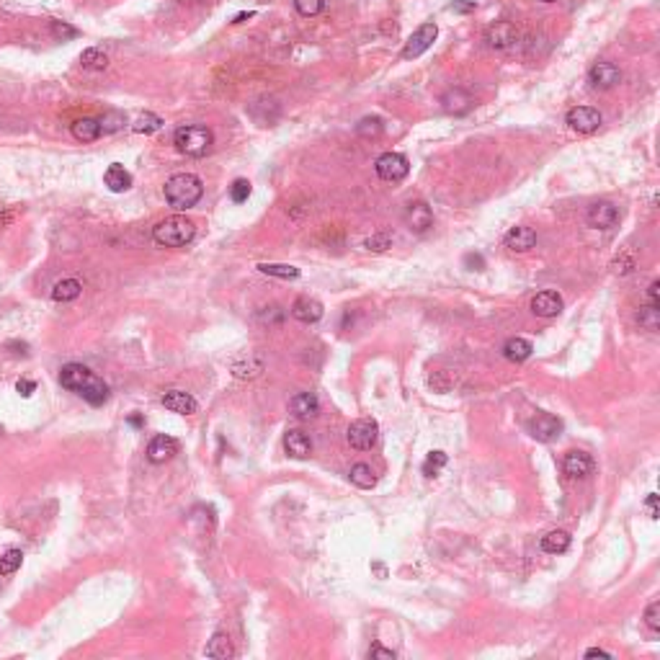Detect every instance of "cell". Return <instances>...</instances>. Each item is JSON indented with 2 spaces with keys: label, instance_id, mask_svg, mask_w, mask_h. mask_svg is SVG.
Segmentation results:
<instances>
[{
  "label": "cell",
  "instance_id": "1",
  "mask_svg": "<svg viewBox=\"0 0 660 660\" xmlns=\"http://www.w3.org/2000/svg\"><path fill=\"white\" fill-rule=\"evenodd\" d=\"M60 384L65 390L75 392L78 398H82L93 408L104 405L109 400V384L82 364H65L60 369Z\"/></svg>",
  "mask_w": 660,
  "mask_h": 660
},
{
  "label": "cell",
  "instance_id": "2",
  "mask_svg": "<svg viewBox=\"0 0 660 660\" xmlns=\"http://www.w3.org/2000/svg\"><path fill=\"white\" fill-rule=\"evenodd\" d=\"M204 186L194 173H176L165 181V202L176 212H186L202 202Z\"/></svg>",
  "mask_w": 660,
  "mask_h": 660
},
{
  "label": "cell",
  "instance_id": "3",
  "mask_svg": "<svg viewBox=\"0 0 660 660\" xmlns=\"http://www.w3.org/2000/svg\"><path fill=\"white\" fill-rule=\"evenodd\" d=\"M212 142H214V135L212 129L202 127V124H186V127H178L176 135H173V145L181 155H188V158H204L207 152L212 150Z\"/></svg>",
  "mask_w": 660,
  "mask_h": 660
},
{
  "label": "cell",
  "instance_id": "4",
  "mask_svg": "<svg viewBox=\"0 0 660 660\" xmlns=\"http://www.w3.org/2000/svg\"><path fill=\"white\" fill-rule=\"evenodd\" d=\"M194 235H196L194 222H191L188 217L176 214V217L163 219V222L152 230V240L163 248H181V245H186V243L194 240Z\"/></svg>",
  "mask_w": 660,
  "mask_h": 660
},
{
  "label": "cell",
  "instance_id": "5",
  "mask_svg": "<svg viewBox=\"0 0 660 660\" xmlns=\"http://www.w3.org/2000/svg\"><path fill=\"white\" fill-rule=\"evenodd\" d=\"M436 37H439V26H436L434 21L420 23L418 29L410 34L405 47H403V60H415V57H420L423 52H428V49L434 47Z\"/></svg>",
  "mask_w": 660,
  "mask_h": 660
},
{
  "label": "cell",
  "instance_id": "6",
  "mask_svg": "<svg viewBox=\"0 0 660 660\" xmlns=\"http://www.w3.org/2000/svg\"><path fill=\"white\" fill-rule=\"evenodd\" d=\"M374 171H377V176L382 181H387V183H398V181H403L408 173H410V163H408V158L400 155V152H384V155L377 158Z\"/></svg>",
  "mask_w": 660,
  "mask_h": 660
},
{
  "label": "cell",
  "instance_id": "7",
  "mask_svg": "<svg viewBox=\"0 0 660 660\" xmlns=\"http://www.w3.org/2000/svg\"><path fill=\"white\" fill-rule=\"evenodd\" d=\"M377 436H379V426H377V420L359 418V420H353L351 426H348V434H346V439H348V444H351L353 449L367 451V449H372V446L377 444Z\"/></svg>",
  "mask_w": 660,
  "mask_h": 660
},
{
  "label": "cell",
  "instance_id": "8",
  "mask_svg": "<svg viewBox=\"0 0 660 660\" xmlns=\"http://www.w3.org/2000/svg\"><path fill=\"white\" fill-rule=\"evenodd\" d=\"M565 121H568V127H570L573 132H578V135H591V132H596V129L601 127L604 119H601L599 109H593V106H575V109L568 111Z\"/></svg>",
  "mask_w": 660,
  "mask_h": 660
},
{
  "label": "cell",
  "instance_id": "9",
  "mask_svg": "<svg viewBox=\"0 0 660 660\" xmlns=\"http://www.w3.org/2000/svg\"><path fill=\"white\" fill-rule=\"evenodd\" d=\"M588 82H591L593 90H611L614 85L622 82V70L616 68L614 62H593L591 70H588Z\"/></svg>",
  "mask_w": 660,
  "mask_h": 660
},
{
  "label": "cell",
  "instance_id": "10",
  "mask_svg": "<svg viewBox=\"0 0 660 660\" xmlns=\"http://www.w3.org/2000/svg\"><path fill=\"white\" fill-rule=\"evenodd\" d=\"M529 434L537 439V441H555L557 436L563 434V420L552 415V412H537L532 420H529Z\"/></svg>",
  "mask_w": 660,
  "mask_h": 660
},
{
  "label": "cell",
  "instance_id": "11",
  "mask_svg": "<svg viewBox=\"0 0 660 660\" xmlns=\"http://www.w3.org/2000/svg\"><path fill=\"white\" fill-rule=\"evenodd\" d=\"M585 222H588V227H593V230H611V227L619 222V209H616L611 202H596L588 207Z\"/></svg>",
  "mask_w": 660,
  "mask_h": 660
},
{
  "label": "cell",
  "instance_id": "12",
  "mask_svg": "<svg viewBox=\"0 0 660 660\" xmlns=\"http://www.w3.org/2000/svg\"><path fill=\"white\" fill-rule=\"evenodd\" d=\"M405 225L410 233L415 235H426L431 227H434V212H431V207H428L426 202H415V204H408L405 209Z\"/></svg>",
  "mask_w": 660,
  "mask_h": 660
},
{
  "label": "cell",
  "instance_id": "13",
  "mask_svg": "<svg viewBox=\"0 0 660 660\" xmlns=\"http://www.w3.org/2000/svg\"><path fill=\"white\" fill-rule=\"evenodd\" d=\"M485 42H488L490 49H508L518 42V31L511 21H495L485 31Z\"/></svg>",
  "mask_w": 660,
  "mask_h": 660
},
{
  "label": "cell",
  "instance_id": "14",
  "mask_svg": "<svg viewBox=\"0 0 660 660\" xmlns=\"http://www.w3.org/2000/svg\"><path fill=\"white\" fill-rule=\"evenodd\" d=\"M160 403H163L168 410L178 412V415H194V412L199 410V403H196L194 395L183 390H165L163 395H160Z\"/></svg>",
  "mask_w": 660,
  "mask_h": 660
},
{
  "label": "cell",
  "instance_id": "15",
  "mask_svg": "<svg viewBox=\"0 0 660 660\" xmlns=\"http://www.w3.org/2000/svg\"><path fill=\"white\" fill-rule=\"evenodd\" d=\"M176 454H178V441H176L173 436L158 434L147 444V459H150L152 465H165V462L173 459Z\"/></svg>",
  "mask_w": 660,
  "mask_h": 660
},
{
  "label": "cell",
  "instance_id": "16",
  "mask_svg": "<svg viewBox=\"0 0 660 660\" xmlns=\"http://www.w3.org/2000/svg\"><path fill=\"white\" fill-rule=\"evenodd\" d=\"M503 243H506V248L513 250V253H526V250H532V248L537 245V233L526 225L511 227L508 233H506V238H503Z\"/></svg>",
  "mask_w": 660,
  "mask_h": 660
},
{
  "label": "cell",
  "instance_id": "17",
  "mask_svg": "<svg viewBox=\"0 0 660 660\" xmlns=\"http://www.w3.org/2000/svg\"><path fill=\"white\" fill-rule=\"evenodd\" d=\"M563 470L568 477H573V480H583V477H588L593 470V459L591 454H585V451H568L563 459Z\"/></svg>",
  "mask_w": 660,
  "mask_h": 660
},
{
  "label": "cell",
  "instance_id": "18",
  "mask_svg": "<svg viewBox=\"0 0 660 660\" xmlns=\"http://www.w3.org/2000/svg\"><path fill=\"white\" fill-rule=\"evenodd\" d=\"M563 297L557 292H539L537 297L532 300V312L537 317H557L560 312H563Z\"/></svg>",
  "mask_w": 660,
  "mask_h": 660
},
{
  "label": "cell",
  "instance_id": "19",
  "mask_svg": "<svg viewBox=\"0 0 660 660\" xmlns=\"http://www.w3.org/2000/svg\"><path fill=\"white\" fill-rule=\"evenodd\" d=\"M323 315H325L323 305H320L317 300H312V297H297V300H294V305H292L294 320L310 325V323H317Z\"/></svg>",
  "mask_w": 660,
  "mask_h": 660
},
{
  "label": "cell",
  "instance_id": "20",
  "mask_svg": "<svg viewBox=\"0 0 660 660\" xmlns=\"http://www.w3.org/2000/svg\"><path fill=\"white\" fill-rule=\"evenodd\" d=\"M289 410H292L294 418L310 420L320 412V400H317L315 392H300V395H294V398L289 400Z\"/></svg>",
  "mask_w": 660,
  "mask_h": 660
},
{
  "label": "cell",
  "instance_id": "21",
  "mask_svg": "<svg viewBox=\"0 0 660 660\" xmlns=\"http://www.w3.org/2000/svg\"><path fill=\"white\" fill-rule=\"evenodd\" d=\"M284 449H286V454L294 459H307L310 454H312V441H310V436L305 434V431L292 428V431L284 434Z\"/></svg>",
  "mask_w": 660,
  "mask_h": 660
},
{
  "label": "cell",
  "instance_id": "22",
  "mask_svg": "<svg viewBox=\"0 0 660 660\" xmlns=\"http://www.w3.org/2000/svg\"><path fill=\"white\" fill-rule=\"evenodd\" d=\"M441 109L446 114L462 116V114H467L470 109H472V96H470L467 90H462V88H451V90H446V93L441 96Z\"/></svg>",
  "mask_w": 660,
  "mask_h": 660
},
{
  "label": "cell",
  "instance_id": "23",
  "mask_svg": "<svg viewBox=\"0 0 660 660\" xmlns=\"http://www.w3.org/2000/svg\"><path fill=\"white\" fill-rule=\"evenodd\" d=\"M204 653H207V658L227 660V658H235V645L227 632H214L212 640L207 642V650H204Z\"/></svg>",
  "mask_w": 660,
  "mask_h": 660
},
{
  "label": "cell",
  "instance_id": "24",
  "mask_svg": "<svg viewBox=\"0 0 660 660\" xmlns=\"http://www.w3.org/2000/svg\"><path fill=\"white\" fill-rule=\"evenodd\" d=\"M104 183L111 188L114 194H121V191H127V188L132 186V176H129V171L124 165L111 163L104 173Z\"/></svg>",
  "mask_w": 660,
  "mask_h": 660
},
{
  "label": "cell",
  "instance_id": "25",
  "mask_svg": "<svg viewBox=\"0 0 660 660\" xmlns=\"http://www.w3.org/2000/svg\"><path fill=\"white\" fill-rule=\"evenodd\" d=\"M534 346L526 341V338H508L506 343H503V356L508 361H513V364H524L529 356H532Z\"/></svg>",
  "mask_w": 660,
  "mask_h": 660
},
{
  "label": "cell",
  "instance_id": "26",
  "mask_svg": "<svg viewBox=\"0 0 660 660\" xmlns=\"http://www.w3.org/2000/svg\"><path fill=\"white\" fill-rule=\"evenodd\" d=\"M570 534L563 532V529H555V532H549L542 537V549L547 552V555H563V552H568L570 549Z\"/></svg>",
  "mask_w": 660,
  "mask_h": 660
},
{
  "label": "cell",
  "instance_id": "27",
  "mask_svg": "<svg viewBox=\"0 0 660 660\" xmlns=\"http://www.w3.org/2000/svg\"><path fill=\"white\" fill-rule=\"evenodd\" d=\"M73 137H75L78 142H96L98 137H101V124H98V119L82 116V119H78L73 124Z\"/></svg>",
  "mask_w": 660,
  "mask_h": 660
},
{
  "label": "cell",
  "instance_id": "28",
  "mask_svg": "<svg viewBox=\"0 0 660 660\" xmlns=\"http://www.w3.org/2000/svg\"><path fill=\"white\" fill-rule=\"evenodd\" d=\"M82 292V286L78 279H62V281H57L52 289V300L54 302H73L78 300Z\"/></svg>",
  "mask_w": 660,
  "mask_h": 660
},
{
  "label": "cell",
  "instance_id": "29",
  "mask_svg": "<svg viewBox=\"0 0 660 660\" xmlns=\"http://www.w3.org/2000/svg\"><path fill=\"white\" fill-rule=\"evenodd\" d=\"M348 480L356 485V488H361V490H369V488H374L377 485V475H374V470L369 465H364V462H359V465H353L351 467V472H348Z\"/></svg>",
  "mask_w": 660,
  "mask_h": 660
},
{
  "label": "cell",
  "instance_id": "30",
  "mask_svg": "<svg viewBox=\"0 0 660 660\" xmlns=\"http://www.w3.org/2000/svg\"><path fill=\"white\" fill-rule=\"evenodd\" d=\"M258 271L263 276H274V279H300V269H294L289 263H258Z\"/></svg>",
  "mask_w": 660,
  "mask_h": 660
},
{
  "label": "cell",
  "instance_id": "31",
  "mask_svg": "<svg viewBox=\"0 0 660 660\" xmlns=\"http://www.w3.org/2000/svg\"><path fill=\"white\" fill-rule=\"evenodd\" d=\"M23 565V552L21 549H16V547H11V549H6L3 552V557H0V575H13L18 568Z\"/></svg>",
  "mask_w": 660,
  "mask_h": 660
},
{
  "label": "cell",
  "instance_id": "32",
  "mask_svg": "<svg viewBox=\"0 0 660 660\" xmlns=\"http://www.w3.org/2000/svg\"><path fill=\"white\" fill-rule=\"evenodd\" d=\"M80 65L85 70H106L109 68V57H106L101 49L90 47V49H85V52L80 54Z\"/></svg>",
  "mask_w": 660,
  "mask_h": 660
},
{
  "label": "cell",
  "instance_id": "33",
  "mask_svg": "<svg viewBox=\"0 0 660 660\" xmlns=\"http://www.w3.org/2000/svg\"><path fill=\"white\" fill-rule=\"evenodd\" d=\"M382 119L379 116H367V119H361L359 124H356V135L364 137V140H377V137L382 135Z\"/></svg>",
  "mask_w": 660,
  "mask_h": 660
},
{
  "label": "cell",
  "instance_id": "34",
  "mask_svg": "<svg viewBox=\"0 0 660 660\" xmlns=\"http://www.w3.org/2000/svg\"><path fill=\"white\" fill-rule=\"evenodd\" d=\"M160 127H163V119H160L158 114H142V116L132 124V129H135L137 135H152V132H158Z\"/></svg>",
  "mask_w": 660,
  "mask_h": 660
},
{
  "label": "cell",
  "instance_id": "35",
  "mask_svg": "<svg viewBox=\"0 0 660 660\" xmlns=\"http://www.w3.org/2000/svg\"><path fill=\"white\" fill-rule=\"evenodd\" d=\"M98 124H101V132H104V135H114V132H119V129L127 124V116L121 111H109L98 119Z\"/></svg>",
  "mask_w": 660,
  "mask_h": 660
},
{
  "label": "cell",
  "instance_id": "36",
  "mask_svg": "<svg viewBox=\"0 0 660 660\" xmlns=\"http://www.w3.org/2000/svg\"><path fill=\"white\" fill-rule=\"evenodd\" d=\"M446 462H449V457H446L444 451H431L426 457V462H423V475H426V477H436V475L446 467Z\"/></svg>",
  "mask_w": 660,
  "mask_h": 660
},
{
  "label": "cell",
  "instance_id": "37",
  "mask_svg": "<svg viewBox=\"0 0 660 660\" xmlns=\"http://www.w3.org/2000/svg\"><path fill=\"white\" fill-rule=\"evenodd\" d=\"M637 323H640V328H645V330H658L660 328V307H653V305L640 307Z\"/></svg>",
  "mask_w": 660,
  "mask_h": 660
},
{
  "label": "cell",
  "instance_id": "38",
  "mask_svg": "<svg viewBox=\"0 0 660 660\" xmlns=\"http://www.w3.org/2000/svg\"><path fill=\"white\" fill-rule=\"evenodd\" d=\"M294 8H297L300 16L312 18V16H317L325 8V0H294Z\"/></svg>",
  "mask_w": 660,
  "mask_h": 660
},
{
  "label": "cell",
  "instance_id": "39",
  "mask_svg": "<svg viewBox=\"0 0 660 660\" xmlns=\"http://www.w3.org/2000/svg\"><path fill=\"white\" fill-rule=\"evenodd\" d=\"M261 369H263V364L261 361H248V364H240V361H235L233 364V374L235 377H240V379H250V377H255V374H261Z\"/></svg>",
  "mask_w": 660,
  "mask_h": 660
},
{
  "label": "cell",
  "instance_id": "40",
  "mask_svg": "<svg viewBox=\"0 0 660 660\" xmlns=\"http://www.w3.org/2000/svg\"><path fill=\"white\" fill-rule=\"evenodd\" d=\"M248 196H250V181L238 178L233 186H230V199H233L235 204H243V202H248Z\"/></svg>",
  "mask_w": 660,
  "mask_h": 660
},
{
  "label": "cell",
  "instance_id": "41",
  "mask_svg": "<svg viewBox=\"0 0 660 660\" xmlns=\"http://www.w3.org/2000/svg\"><path fill=\"white\" fill-rule=\"evenodd\" d=\"M390 245H392V238L387 233H377L364 240V248H367V250H374V253H382V250H387Z\"/></svg>",
  "mask_w": 660,
  "mask_h": 660
},
{
  "label": "cell",
  "instance_id": "42",
  "mask_svg": "<svg viewBox=\"0 0 660 660\" xmlns=\"http://www.w3.org/2000/svg\"><path fill=\"white\" fill-rule=\"evenodd\" d=\"M52 37H57V39H75L78 37V29L75 26H70V23H65V21H52Z\"/></svg>",
  "mask_w": 660,
  "mask_h": 660
},
{
  "label": "cell",
  "instance_id": "43",
  "mask_svg": "<svg viewBox=\"0 0 660 660\" xmlns=\"http://www.w3.org/2000/svg\"><path fill=\"white\" fill-rule=\"evenodd\" d=\"M645 624L653 632L660 630V601H653V604L645 609Z\"/></svg>",
  "mask_w": 660,
  "mask_h": 660
},
{
  "label": "cell",
  "instance_id": "44",
  "mask_svg": "<svg viewBox=\"0 0 660 660\" xmlns=\"http://www.w3.org/2000/svg\"><path fill=\"white\" fill-rule=\"evenodd\" d=\"M635 269V258L632 255H622V258H616L614 261V274H630V271Z\"/></svg>",
  "mask_w": 660,
  "mask_h": 660
},
{
  "label": "cell",
  "instance_id": "45",
  "mask_svg": "<svg viewBox=\"0 0 660 660\" xmlns=\"http://www.w3.org/2000/svg\"><path fill=\"white\" fill-rule=\"evenodd\" d=\"M369 660H395V650H387V647H382V645H372Z\"/></svg>",
  "mask_w": 660,
  "mask_h": 660
},
{
  "label": "cell",
  "instance_id": "46",
  "mask_svg": "<svg viewBox=\"0 0 660 660\" xmlns=\"http://www.w3.org/2000/svg\"><path fill=\"white\" fill-rule=\"evenodd\" d=\"M16 390H18L21 398H31L34 390H37V382H31V379H18V382H16Z\"/></svg>",
  "mask_w": 660,
  "mask_h": 660
},
{
  "label": "cell",
  "instance_id": "47",
  "mask_svg": "<svg viewBox=\"0 0 660 660\" xmlns=\"http://www.w3.org/2000/svg\"><path fill=\"white\" fill-rule=\"evenodd\" d=\"M449 11H454V13H472L475 0H454V3L449 6Z\"/></svg>",
  "mask_w": 660,
  "mask_h": 660
},
{
  "label": "cell",
  "instance_id": "48",
  "mask_svg": "<svg viewBox=\"0 0 660 660\" xmlns=\"http://www.w3.org/2000/svg\"><path fill=\"white\" fill-rule=\"evenodd\" d=\"M465 263L470 266V271H482V269H485V261H482L480 253H467L465 255Z\"/></svg>",
  "mask_w": 660,
  "mask_h": 660
},
{
  "label": "cell",
  "instance_id": "49",
  "mask_svg": "<svg viewBox=\"0 0 660 660\" xmlns=\"http://www.w3.org/2000/svg\"><path fill=\"white\" fill-rule=\"evenodd\" d=\"M647 305L660 307V281H653V284L647 286Z\"/></svg>",
  "mask_w": 660,
  "mask_h": 660
},
{
  "label": "cell",
  "instance_id": "50",
  "mask_svg": "<svg viewBox=\"0 0 660 660\" xmlns=\"http://www.w3.org/2000/svg\"><path fill=\"white\" fill-rule=\"evenodd\" d=\"M645 506H647V513H650V518H658L660 516V513H658V495H655V493L647 495Z\"/></svg>",
  "mask_w": 660,
  "mask_h": 660
},
{
  "label": "cell",
  "instance_id": "51",
  "mask_svg": "<svg viewBox=\"0 0 660 660\" xmlns=\"http://www.w3.org/2000/svg\"><path fill=\"white\" fill-rule=\"evenodd\" d=\"M266 310H269V312H263V315H261L266 323H271V320H274V323H279V320H281V310H279L276 305H271V307H266Z\"/></svg>",
  "mask_w": 660,
  "mask_h": 660
},
{
  "label": "cell",
  "instance_id": "52",
  "mask_svg": "<svg viewBox=\"0 0 660 660\" xmlns=\"http://www.w3.org/2000/svg\"><path fill=\"white\" fill-rule=\"evenodd\" d=\"M585 658H614V655L609 650H601V647H591V650H585Z\"/></svg>",
  "mask_w": 660,
  "mask_h": 660
},
{
  "label": "cell",
  "instance_id": "53",
  "mask_svg": "<svg viewBox=\"0 0 660 660\" xmlns=\"http://www.w3.org/2000/svg\"><path fill=\"white\" fill-rule=\"evenodd\" d=\"M129 423H132V426H137V428H140V426H145L142 415H132V418H129Z\"/></svg>",
  "mask_w": 660,
  "mask_h": 660
},
{
  "label": "cell",
  "instance_id": "54",
  "mask_svg": "<svg viewBox=\"0 0 660 660\" xmlns=\"http://www.w3.org/2000/svg\"><path fill=\"white\" fill-rule=\"evenodd\" d=\"M248 18H253V13H240V16H235V23H243V21H248Z\"/></svg>",
  "mask_w": 660,
  "mask_h": 660
},
{
  "label": "cell",
  "instance_id": "55",
  "mask_svg": "<svg viewBox=\"0 0 660 660\" xmlns=\"http://www.w3.org/2000/svg\"><path fill=\"white\" fill-rule=\"evenodd\" d=\"M542 3H557V0H542Z\"/></svg>",
  "mask_w": 660,
  "mask_h": 660
}]
</instances>
